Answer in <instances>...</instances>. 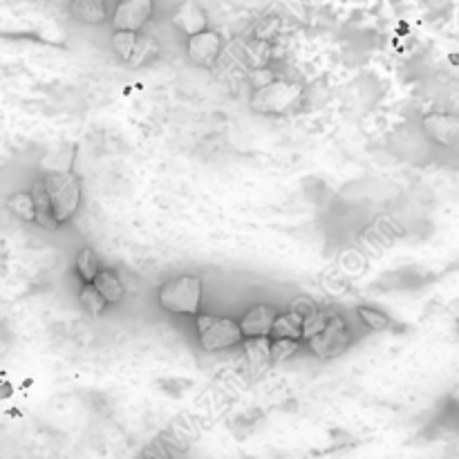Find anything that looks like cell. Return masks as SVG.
I'll return each instance as SVG.
<instances>
[{
  "mask_svg": "<svg viewBox=\"0 0 459 459\" xmlns=\"http://www.w3.org/2000/svg\"><path fill=\"white\" fill-rule=\"evenodd\" d=\"M245 354L247 361L254 370H264L272 363V339L269 336H260V339H247L245 341Z\"/></svg>",
  "mask_w": 459,
  "mask_h": 459,
  "instance_id": "cell-15",
  "label": "cell"
},
{
  "mask_svg": "<svg viewBox=\"0 0 459 459\" xmlns=\"http://www.w3.org/2000/svg\"><path fill=\"white\" fill-rule=\"evenodd\" d=\"M357 314H359V318L363 321V325L370 327V330L381 332V330H388V327H390V318L385 316L384 312H379V309L359 307Z\"/></svg>",
  "mask_w": 459,
  "mask_h": 459,
  "instance_id": "cell-21",
  "label": "cell"
},
{
  "mask_svg": "<svg viewBox=\"0 0 459 459\" xmlns=\"http://www.w3.org/2000/svg\"><path fill=\"white\" fill-rule=\"evenodd\" d=\"M299 350V341H290V339H273L272 341V361L273 363H282L287 359H291Z\"/></svg>",
  "mask_w": 459,
  "mask_h": 459,
  "instance_id": "cell-23",
  "label": "cell"
},
{
  "mask_svg": "<svg viewBox=\"0 0 459 459\" xmlns=\"http://www.w3.org/2000/svg\"><path fill=\"white\" fill-rule=\"evenodd\" d=\"M173 25L191 39V36L202 34L204 30H209V16H206V12L202 9V4L193 3V0H184V3L173 12Z\"/></svg>",
  "mask_w": 459,
  "mask_h": 459,
  "instance_id": "cell-11",
  "label": "cell"
},
{
  "mask_svg": "<svg viewBox=\"0 0 459 459\" xmlns=\"http://www.w3.org/2000/svg\"><path fill=\"white\" fill-rule=\"evenodd\" d=\"M403 233L406 231H403V227L397 222V220L379 218L363 229L361 236H359V242H361L370 254L381 255L385 249H390V247H393Z\"/></svg>",
  "mask_w": 459,
  "mask_h": 459,
  "instance_id": "cell-6",
  "label": "cell"
},
{
  "mask_svg": "<svg viewBox=\"0 0 459 459\" xmlns=\"http://www.w3.org/2000/svg\"><path fill=\"white\" fill-rule=\"evenodd\" d=\"M316 312H318V303L314 299H309V296H296V299L290 303V309H287V314L300 318V321L314 316Z\"/></svg>",
  "mask_w": 459,
  "mask_h": 459,
  "instance_id": "cell-22",
  "label": "cell"
},
{
  "mask_svg": "<svg viewBox=\"0 0 459 459\" xmlns=\"http://www.w3.org/2000/svg\"><path fill=\"white\" fill-rule=\"evenodd\" d=\"M137 43H139L137 31H115V34H112V49H115V54L124 63L133 61Z\"/></svg>",
  "mask_w": 459,
  "mask_h": 459,
  "instance_id": "cell-17",
  "label": "cell"
},
{
  "mask_svg": "<svg viewBox=\"0 0 459 459\" xmlns=\"http://www.w3.org/2000/svg\"><path fill=\"white\" fill-rule=\"evenodd\" d=\"M79 300H81V305H83V309L90 314V316H101L103 309H106V305H108L106 300L101 299V294H99V291L94 290L92 285H85L83 290H81Z\"/></svg>",
  "mask_w": 459,
  "mask_h": 459,
  "instance_id": "cell-20",
  "label": "cell"
},
{
  "mask_svg": "<svg viewBox=\"0 0 459 459\" xmlns=\"http://www.w3.org/2000/svg\"><path fill=\"white\" fill-rule=\"evenodd\" d=\"M7 209L22 222H36L34 202H31L30 193H13L7 200Z\"/></svg>",
  "mask_w": 459,
  "mask_h": 459,
  "instance_id": "cell-19",
  "label": "cell"
},
{
  "mask_svg": "<svg viewBox=\"0 0 459 459\" xmlns=\"http://www.w3.org/2000/svg\"><path fill=\"white\" fill-rule=\"evenodd\" d=\"M76 272H79V276L83 278L85 285H90V282L97 278V273L101 272V264H99L97 254H94L90 247H83V249L79 251V255H76Z\"/></svg>",
  "mask_w": 459,
  "mask_h": 459,
  "instance_id": "cell-18",
  "label": "cell"
},
{
  "mask_svg": "<svg viewBox=\"0 0 459 459\" xmlns=\"http://www.w3.org/2000/svg\"><path fill=\"white\" fill-rule=\"evenodd\" d=\"M327 314L330 312H323V309H318L314 316L305 318L303 321V332H300V339H314L316 334H321L323 327L327 325Z\"/></svg>",
  "mask_w": 459,
  "mask_h": 459,
  "instance_id": "cell-24",
  "label": "cell"
},
{
  "mask_svg": "<svg viewBox=\"0 0 459 459\" xmlns=\"http://www.w3.org/2000/svg\"><path fill=\"white\" fill-rule=\"evenodd\" d=\"M350 341H352V336H350L343 316L330 312L327 314V325L323 327L321 334L309 339V350L321 359H334L348 350Z\"/></svg>",
  "mask_w": 459,
  "mask_h": 459,
  "instance_id": "cell-5",
  "label": "cell"
},
{
  "mask_svg": "<svg viewBox=\"0 0 459 459\" xmlns=\"http://www.w3.org/2000/svg\"><path fill=\"white\" fill-rule=\"evenodd\" d=\"M139 459H170L169 453H166V448L161 446V444H151V446L146 448V451L139 455Z\"/></svg>",
  "mask_w": 459,
  "mask_h": 459,
  "instance_id": "cell-25",
  "label": "cell"
},
{
  "mask_svg": "<svg viewBox=\"0 0 459 459\" xmlns=\"http://www.w3.org/2000/svg\"><path fill=\"white\" fill-rule=\"evenodd\" d=\"M303 88L299 83H290V81H269V83L255 88L254 97H251V108L263 115H282V112L291 110L294 103L299 101Z\"/></svg>",
  "mask_w": 459,
  "mask_h": 459,
  "instance_id": "cell-4",
  "label": "cell"
},
{
  "mask_svg": "<svg viewBox=\"0 0 459 459\" xmlns=\"http://www.w3.org/2000/svg\"><path fill=\"white\" fill-rule=\"evenodd\" d=\"M197 336L200 345L206 352H222L240 343L242 336L238 321L229 316H215V314H197Z\"/></svg>",
  "mask_w": 459,
  "mask_h": 459,
  "instance_id": "cell-3",
  "label": "cell"
},
{
  "mask_svg": "<svg viewBox=\"0 0 459 459\" xmlns=\"http://www.w3.org/2000/svg\"><path fill=\"white\" fill-rule=\"evenodd\" d=\"M424 133L439 146H457L459 143V115L451 112H430L421 121Z\"/></svg>",
  "mask_w": 459,
  "mask_h": 459,
  "instance_id": "cell-8",
  "label": "cell"
},
{
  "mask_svg": "<svg viewBox=\"0 0 459 459\" xmlns=\"http://www.w3.org/2000/svg\"><path fill=\"white\" fill-rule=\"evenodd\" d=\"M278 312L272 305H255L254 309L242 316V321H238L240 332L245 339H260V336H272L273 321H276Z\"/></svg>",
  "mask_w": 459,
  "mask_h": 459,
  "instance_id": "cell-10",
  "label": "cell"
},
{
  "mask_svg": "<svg viewBox=\"0 0 459 459\" xmlns=\"http://www.w3.org/2000/svg\"><path fill=\"white\" fill-rule=\"evenodd\" d=\"M31 202H34V211H36V222L45 229H56L58 224L54 222L52 218V204H49V195H48V188H45L43 179L31 184Z\"/></svg>",
  "mask_w": 459,
  "mask_h": 459,
  "instance_id": "cell-14",
  "label": "cell"
},
{
  "mask_svg": "<svg viewBox=\"0 0 459 459\" xmlns=\"http://www.w3.org/2000/svg\"><path fill=\"white\" fill-rule=\"evenodd\" d=\"M188 56L195 65L211 67L218 61L220 52H222V36L213 30H204L202 34H195L188 39Z\"/></svg>",
  "mask_w": 459,
  "mask_h": 459,
  "instance_id": "cell-9",
  "label": "cell"
},
{
  "mask_svg": "<svg viewBox=\"0 0 459 459\" xmlns=\"http://www.w3.org/2000/svg\"><path fill=\"white\" fill-rule=\"evenodd\" d=\"M300 332H303V321L296 316H291V314H278L276 321H273V327H272L273 339L299 341Z\"/></svg>",
  "mask_w": 459,
  "mask_h": 459,
  "instance_id": "cell-16",
  "label": "cell"
},
{
  "mask_svg": "<svg viewBox=\"0 0 459 459\" xmlns=\"http://www.w3.org/2000/svg\"><path fill=\"white\" fill-rule=\"evenodd\" d=\"M43 182L48 188L49 204H52L54 222H67L79 211L81 204L79 178L74 173H49Z\"/></svg>",
  "mask_w": 459,
  "mask_h": 459,
  "instance_id": "cell-2",
  "label": "cell"
},
{
  "mask_svg": "<svg viewBox=\"0 0 459 459\" xmlns=\"http://www.w3.org/2000/svg\"><path fill=\"white\" fill-rule=\"evenodd\" d=\"M70 13L83 25H101L106 22V0H72Z\"/></svg>",
  "mask_w": 459,
  "mask_h": 459,
  "instance_id": "cell-12",
  "label": "cell"
},
{
  "mask_svg": "<svg viewBox=\"0 0 459 459\" xmlns=\"http://www.w3.org/2000/svg\"><path fill=\"white\" fill-rule=\"evenodd\" d=\"M90 285L101 294V299L106 300V303H119L126 294L121 278L117 276L115 272H110V269H101Z\"/></svg>",
  "mask_w": 459,
  "mask_h": 459,
  "instance_id": "cell-13",
  "label": "cell"
},
{
  "mask_svg": "<svg viewBox=\"0 0 459 459\" xmlns=\"http://www.w3.org/2000/svg\"><path fill=\"white\" fill-rule=\"evenodd\" d=\"M155 0H119L115 13H112V25L115 31H137L151 21Z\"/></svg>",
  "mask_w": 459,
  "mask_h": 459,
  "instance_id": "cell-7",
  "label": "cell"
},
{
  "mask_svg": "<svg viewBox=\"0 0 459 459\" xmlns=\"http://www.w3.org/2000/svg\"><path fill=\"white\" fill-rule=\"evenodd\" d=\"M161 307L179 316H197L202 305V281L197 276H178L166 281L157 291Z\"/></svg>",
  "mask_w": 459,
  "mask_h": 459,
  "instance_id": "cell-1",
  "label": "cell"
}]
</instances>
